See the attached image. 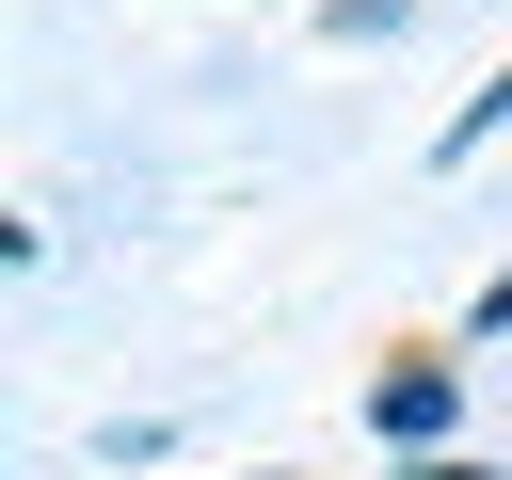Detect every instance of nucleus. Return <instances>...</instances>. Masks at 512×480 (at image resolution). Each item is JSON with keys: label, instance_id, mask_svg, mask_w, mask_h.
<instances>
[{"label": "nucleus", "instance_id": "obj_1", "mask_svg": "<svg viewBox=\"0 0 512 480\" xmlns=\"http://www.w3.org/2000/svg\"><path fill=\"white\" fill-rule=\"evenodd\" d=\"M368 432L432 448V432H448V368H384V384H368Z\"/></svg>", "mask_w": 512, "mask_h": 480}, {"label": "nucleus", "instance_id": "obj_2", "mask_svg": "<svg viewBox=\"0 0 512 480\" xmlns=\"http://www.w3.org/2000/svg\"><path fill=\"white\" fill-rule=\"evenodd\" d=\"M496 128H512V64H496V80H480V96H464V112H448V144H432V160H480V144H496Z\"/></svg>", "mask_w": 512, "mask_h": 480}, {"label": "nucleus", "instance_id": "obj_3", "mask_svg": "<svg viewBox=\"0 0 512 480\" xmlns=\"http://www.w3.org/2000/svg\"><path fill=\"white\" fill-rule=\"evenodd\" d=\"M432 480H512V464H432Z\"/></svg>", "mask_w": 512, "mask_h": 480}]
</instances>
